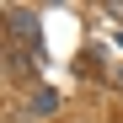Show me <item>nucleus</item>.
Returning a JSON list of instances; mask_svg holds the SVG:
<instances>
[{"mask_svg": "<svg viewBox=\"0 0 123 123\" xmlns=\"http://www.w3.org/2000/svg\"><path fill=\"white\" fill-rule=\"evenodd\" d=\"M11 37H16L22 48H32V43H37V16H32L27 6H16V11H11Z\"/></svg>", "mask_w": 123, "mask_h": 123, "instance_id": "1", "label": "nucleus"}, {"mask_svg": "<svg viewBox=\"0 0 123 123\" xmlns=\"http://www.w3.org/2000/svg\"><path fill=\"white\" fill-rule=\"evenodd\" d=\"M118 86H123V64H118Z\"/></svg>", "mask_w": 123, "mask_h": 123, "instance_id": "4", "label": "nucleus"}, {"mask_svg": "<svg viewBox=\"0 0 123 123\" xmlns=\"http://www.w3.org/2000/svg\"><path fill=\"white\" fill-rule=\"evenodd\" d=\"M37 48H11V75H37Z\"/></svg>", "mask_w": 123, "mask_h": 123, "instance_id": "2", "label": "nucleus"}, {"mask_svg": "<svg viewBox=\"0 0 123 123\" xmlns=\"http://www.w3.org/2000/svg\"><path fill=\"white\" fill-rule=\"evenodd\" d=\"M54 107H59V102H54V91H37V96H32V112H37V118H48Z\"/></svg>", "mask_w": 123, "mask_h": 123, "instance_id": "3", "label": "nucleus"}]
</instances>
